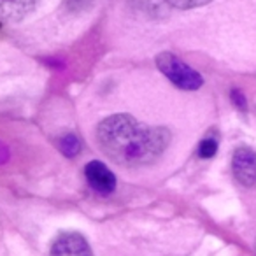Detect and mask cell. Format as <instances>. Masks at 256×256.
<instances>
[{
  "label": "cell",
  "instance_id": "11",
  "mask_svg": "<svg viewBox=\"0 0 256 256\" xmlns=\"http://www.w3.org/2000/svg\"><path fill=\"white\" fill-rule=\"evenodd\" d=\"M92 2L93 0H67L65 4H67V9L70 12H78V11H82L84 8H90Z\"/></svg>",
  "mask_w": 256,
  "mask_h": 256
},
{
  "label": "cell",
  "instance_id": "3",
  "mask_svg": "<svg viewBox=\"0 0 256 256\" xmlns=\"http://www.w3.org/2000/svg\"><path fill=\"white\" fill-rule=\"evenodd\" d=\"M50 256H93V252L81 234L64 232L53 240Z\"/></svg>",
  "mask_w": 256,
  "mask_h": 256
},
{
  "label": "cell",
  "instance_id": "5",
  "mask_svg": "<svg viewBox=\"0 0 256 256\" xmlns=\"http://www.w3.org/2000/svg\"><path fill=\"white\" fill-rule=\"evenodd\" d=\"M84 176H86V181L90 182V186L96 193L109 195V193H112L116 190V176L102 162H96V160L90 162L84 167Z\"/></svg>",
  "mask_w": 256,
  "mask_h": 256
},
{
  "label": "cell",
  "instance_id": "12",
  "mask_svg": "<svg viewBox=\"0 0 256 256\" xmlns=\"http://www.w3.org/2000/svg\"><path fill=\"white\" fill-rule=\"evenodd\" d=\"M6 160H8V150H6L4 144L0 142V164H4Z\"/></svg>",
  "mask_w": 256,
  "mask_h": 256
},
{
  "label": "cell",
  "instance_id": "6",
  "mask_svg": "<svg viewBox=\"0 0 256 256\" xmlns=\"http://www.w3.org/2000/svg\"><path fill=\"white\" fill-rule=\"evenodd\" d=\"M37 0H0V23L22 22L36 9Z\"/></svg>",
  "mask_w": 256,
  "mask_h": 256
},
{
  "label": "cell",
  "instance_id": "10",
  "mask_svg": "<svg viewBox=\"0 0 256 256\" xmlns=\"http://www.w3.org/2000/svg\"><path fill=\"white\" fill-rule=\"evenodd\" d=\"M230 98H232V102H234L235 106H237L240 110H246V109H248V102H246V96H244V93H242L240 90H237V88L232 90Z\"/></svg>",
  "mask_w": 256,
  "mask_h": 256
},
{
  "label": "cell",
  "instance_id": "2",
  "mask_svg": "<svg viewBox=\"0 0 256 256\" xmlns=\"http://www.w3.org/2000/svg\"><path fill=\"white\" fill-rule=\"evenodd\" d=\"M156 67L167 79H170L172 84L178 88L186 90V92H193L198 90L204 84V79L195 68H192L188 64L178 58L172 53H160L156 56Z\"/></svg>",
  "mask_w": 256,
  "mask_h": 256
},
{
  "label": "cell",
  "instance_id": "9",
  "mask_svg": "<svg viewBox=\"0 0 256 256\" xmlns=\"http://www.w3.org/2000/svg\"><path fill=\"white\" fill-rule=\"evenodd\" d=\"M218 151V140L214 139H204L198 146V156L200 158H212Z\"/></svg>",
  "mask_w": 256,
  "mask_h": 256
},
{
  "label": "cell",
  "instance_id": "7",
  "mask_svg": "<svg viewBox=\"0 0 256 256\" xmlns=\"http://www.w3.org/2000/svg\"><path fill=\"white\" fill-rule=\"evenodd\" d=\"M58 148H60V151L65 156L72 158L76 154H79V151H81V140L74 134H67V136H64L58 140Z\"/></svg>",
  "mask_w": 256,
  "mask_h": 256
},
{
  "label": "cell",
  "instance_id": "8",
  "mask_svg": "<svg viewBox=\"0 0 256 256\" xmlns=\"http://www.w3.org/2000/svg\"><path fill=\"white\" fill-rule=\"evenodd\" d=\"M164 2L176 9H195V8L207 6L209 2H212V0H164Z\"/></svg>",
  "mask_w": 256,
  "mask_h": 256
},
{
  "label": "cell",
  "instance_id": "1",
  "mask_svg": "<svg viewBox=\"0 0 256 256\" xmlns=\"http://www.w3.org/2000/svg\"><path fill=\"white\" fill-rule=\"evenodd\" d=\"M96 140L116 164L137 167L156 162L170 142L165 126H150L130 114H114L100 121Z\"/></svg>",
  "mask_w": 256,
  "mask_h": 256
},
{
  "label": "cell",
  "instance_id": "4",
  "mask_svg": "<svg viewBox=\"0 0 256 256\" xmlns=\"http://www.w3.org/2000/svg\"><path fill=\"white\" fill-rule=\"evenodd\" d=\"M232 170L242 186H252L256 182V153L249 148H237L232 158Z\"/></svg>",
  "mask_w": 256,
  "mask_h": 256
}]
</instances>
